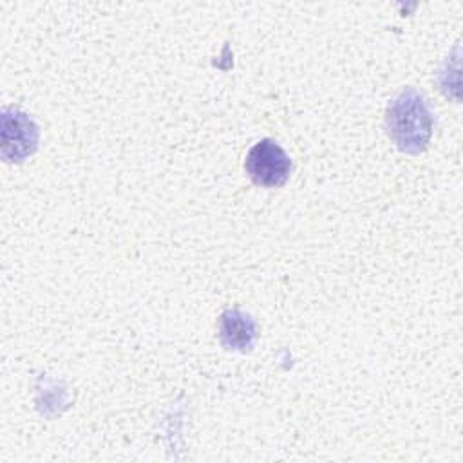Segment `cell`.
Listing matches in <instances>:
<instances>
[{"mask_svg":"<svg viewBox=\"0 0 463 463\" xmlns=\"http://www.w3.org/2000/svg\"><path fill=\"white\" fill-rule=\"evenodd\" d=\"M385 128L402 152L420 154L427 148L434 121L425 98L412 87L403 89L385 110Z\"/></svg>","mask_w":463,"mask_h":463,"instance_id":"1","label":"cell"},{"mask_svg":"<svg viewBox=\"0 0 463 463\" xmlns=\"http://www.w3.org/2000/svg\"><path fill=\"white\" fill-rule=\"evenodd\" d=\"M244 168L255 184L277 188L288 181L291 159L277 141L266 137L250 148Z\"/></svg>","mask_w":463,"mask_h":463,"instance_id":"2","label":"cell"},{"mask_svg":"<svg viewBox=\"0 0 463 463\" xmlns=\"http://www.w3.org/2000/svg\"><path fill=\"white\" fill-rule=\"evenodd\" d=\"M2 143L0 154L9 163H20L29 157L38 145V125L34 119L16 107L2 110Z\"/></svg>","mask_w":463,"mask_h":463,"instance_id":"3","label":"cell"},{"mask_svg":"<svg viewBox=\"0 0 463 463\" xmlns=\"http://www.w3.org/2000/svg\"><path fill=\"white\" fill-rule=\"evenodd\" d=\"M257 336L255 320L241 309H226L219 317V340L224 349L246 353L251 351Z\"/></svg>","mask_w":463,"mask_h":463,"instance_id":"4","label":"cell"}]
</instances>
